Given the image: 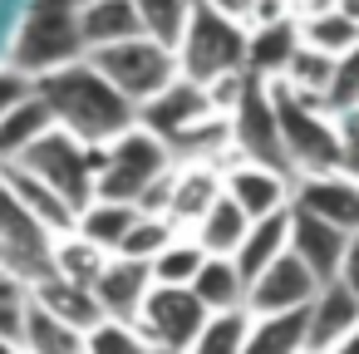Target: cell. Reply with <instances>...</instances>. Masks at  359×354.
<instances>
[{"instance_id":"cell-2","label":"cell","mask_w":359,"mask_h":354,"mask_svg":"<svg viewBox=\"0 0 359 354\" xmlns=\"http://www.w3.org/2000/svg\"><path fill=\"white\" fill-rule=\"evenodd\" d=\"M84 55V40H79V0H30L15 35H11V50H6V64L25 69L30 79L69 64Z\"/></svg>"},{"instance_id":"cell-6","label":"cell","mask_w":359,"mask_h":354,"mask_svg":"<svg viewBox=\"0 0 359 354\" xmlns=\"http://www.w3.org/2000/svg\"><path fill=\"white\" fill-rule=\"evenodd\" d=\"M99 148L104 143H79L74 133H65L60 123H50L15 163L25 172H35L40 182H50L74 212L94 197V177H99Z\"/></svg>"},{"instance_id":"cell-34","label":"cell","mask_w":359,"mask_h":354,"mask_svg":"<svg viewBox=\"0 0 359 354\" xmlns=\"http://www.w3.org/2000/svg\"><path fill=\"white\" fill-rule=\"evenodd\" d=\"M202 261H207V251L197 246V236H192V231H177V236L148 261V271H153L158 285H187V280L197 275Z\"/></svg>"},{"instance_id":"cell-4","label":"cell","mask_w":359,"mask_h":354,"mask_svg":"<svg viewBox=\"0 0 359 354\" xmlns=\"http://www.w3.org/2000/svg\"><path fill=\"white\" fill-rule=\"evenodd\" d=\"M172 55H177V74L207 89L212 79L246 69V25L212 11V6H197Z\"/></svg>"},{"instance_id":"cell-24","label":"cell","mask_w":359,"mask_h":354,"mask_svg":"<svg viewBox=\"0 0 359 354\" xmlns=\"http://www.w3.org/2000/svg\"><path fill=\"white\" fill-rule=\"evenodd\" d=\"M187 290L202 300L207 315H226V310H246V280L236 271L231 256H207L197 266V275L187 280Z\"/></svg>"},{"instance_id":"cell-1","label":"cell","mask_w":359,"mask_h":354,"mask_svg":"<svg viewBox=\"0 0 359 354\" xmlns=\"http://www.w3.org/2000/svg\"><path fill=\"white\" fill-rule=\"evenodd\" d=\"M35 94L45 99L50 118L65 133H74L79 143H109L114 133H123L133 123V104L89 64V55H79V60H69L60 69L40 74Z\"/></svg>"},{"instance_id":"cell-31","label":"cell","mask_w":359,"mask_h":354,"mask_svg":"<svg viewBox=\"0 0 359 354\" xmlns=\"http://www.w3.org/2000/svg\"><path fill=\"white\" fill-rule=\"evenodd\" d=\"M109 256H114V251H104L99 241H89V236H79V231H65V236L50 241V271L65 275V280H79V285H94V275L104 271Z\"/></svg>"},{"instance_id":"cell-43","label":"cell","mask_w":359,"mask_h":354,"mask_svg":"<svg viewBox=\"0 0 359 354\" xmlns=\"http://www.w3.org/2000/svg\"><path fill=\"white\" fill-rule=\"evenodd\" d=\"M202 6H212V11H222V15H231V20H241V25H246V15H251L256 0H202Z\"/></svg>"},{"instance_id":"cell-41","label":"cell","mask_w":359,"mask_h":354,"mask_svg":"<svg viewBox=\"0 0 359 354\" xmlns=\"http://www.w3.org/2000/svg\"><path fill=\"white\" fill-rule=\"evenodd\" d=\"M30 89H35V79H30L25 69H15V64H6V60H0V114H6L11 104H20Z\"/></svg>"},{"instance_id":"cell-15","label":"cell","mask_w":359,"mask_h":354,"mask_svg":"<svg viewBox=\"0 0 359 354\" xmlns=\"http://www.w3.org/2000/svg\"><path fill=\"white\" fill-rule=\"evenodd\" d=\"M89 290H94L104 320H138V310H143V300H148V290H153V271H148V261L109 256Z\"/></svg>"},{"instance_id":"cell-37","label":"cell","mask_w":359,"mask_h":354,"mask_svg":"<svg viewBox=\"0 0 359 354\" xmlns=\"http://www.w3.org/2000/svg\"><path fill=\"white\" fill-rule=\"evenodd\" d=\"M84 354H148V339L133 320H99L84 334Z\"/></svg>"},{"instance_id":"cell-27","label":"cell","mask_w":359,"mask_h":354,"mask_svg":"<svg viewBox=\"0 0 359 354\" xmlns=\"http://www.w3.org/2000/svg\"><path fill=\"white\" fill-rule=\"evenodd\" d=\"M25 354H84V329L65 325L60 315H50L45 305H35L30 295V310H25V325H20V339H15Z\"/></svg>"},{"instance_id":"cell-49","label":"cell","mask_w":359,"mask_h":354,"mask_svg":"<svg viewBox=\"0 0 359 354\" xmlns=\"http://www.w3.org/2000/svg\"><path fill=\"white\" fill-rule=\"evenodd\" d=\"M79 6H84V0H79Z\"/></svg>"},{"instance_id":"cell-21","label":"cell","mask_w":359,"mask_h":354,"mask_svg":"<svg viewBox=\"0 0 359 354\" xmlns=\"http://www.w3.org/2000/svg\"><path fill=\"white\" fill-rule=\"evenodd\" d=\"M285 246H290V207H285V212H271V217H256V222L246 226L241 246L231 251V261H236L241 280L251 285V275H261Z\"/></svg>"},{"instance_id":"cell-9","label":"cell","mask_w":359,"mask_h":354,"mask_svg":"<svg viewBox=\"0 0 359 354\" xmlns=\"http://www.w3.org/2000/svg\"><path fill=\"white\" fill-rule=\"evenodd\" d=\"M133 325L143 329L148 344L187 349L197 339V329L207 325V310H202V300L187 285H158L153 280V290H148V300H143V310H138Z\"/></svg>"},{"instance_id":"cell-28","label":"cell","mask_w":359,"mask_h":354,"mask_svg":"<svg viewBox=\"0 0 359 354\" xmlns=\"http://www.w3.org/2000/svg\"><path fill=\"white\" fill-rule=\"evenodd\" d=\"M55 118H50V109H45V99L30 89L20 104H11L6 114H0V168H6V163H15L45 128H50Z\"/></svg>"},{"instance_id":"cell-44","label":"cell","mask_w":359,"mask_h":354,"mask_svg":"<svg viewBox=\"0 0 359 354\" xmlns=\"http://www.w3.org/2000/svg\"><path fill=\"white\" fill-rule=\"evenodd\" d=\"M320 354H359V325H354V329H349L344 339H334L330 349H320Z\"/></svg>"},{"instance_id":"cell-25","label":"cell","mask_w":359,"mask_h":354,"mask_svg":"<svg viewBox=\"0 0 359 354\" xmlns=\"http://www.w3.org/2000/svg\"><path fill=\"white\" fill-rule=\"evenodd\" d=\"M300 349H310L305 344V310H280V315H251L236 354H300Z\"/></svg>"},{"instance_id":"cell-12","label":"cell","mask_w":359,"mask_h":354,"mask_svg":"<svg viewBox=\"0 0 359 354\" xmlns=\"http://www.w3.org/2000/svg\"><path fill=\"white\" fill-rule=\"evenodd\" d=\"M315 290H320V280L290 256V246L261 271V275H251V285H246V310L251 315H280V310H305L310 300H315Z\"/></svg>"},{"instance_id":"cell-29","label":"cell","mask_w":359,"mask_h":354,"mask_svg":"<svg viewBox=\"0 0 359 354\" xmlns=\"http://www.w3.org/2000/svg\"><path fill=\"white\" fill-rule=\"evenodd\" d=\"M330 74H334V60H330V55H320V50H310V45H295V55L285 60L280 79H271V84H280L285 94H295V99H305V104H320V109H325Z\"/></svg>"},{"instance_id":"cell-40","label":"cell","mask_w":359,"mask_h":354,"mask_svg":"<svg viewBox=\"0 0 359 354\" xmlns=\"http://www.w3.org/2000/svg\"><path fill=\"white\" fill-rule=\"evenodd\" d=\"M334 143H339V172L359 177V104L334 114Z\"/></svg>"},{"instance_id":"cell-47","label":"cell","mask_w":359,"mask_h":354,"mask_svg":"<svg viewBox=\"0 0 359 354\" xmlns=\"http://www.w3.org/2000/svg\"><path fill=\"white\" fill-rule=\"evenodd\" d=\"M339 6H344V11H349V15L359 20V0H339Z\"/></svg>"},{"instance_id":"cell-23","label":"cell","mask_w":359,"mask_h":354,"mask_svg":"<svg viewBox=\"0 0 359 354\" xmlns=\"http://www.w3.org/2000/svg\"><path fill=\"white\" fill-rule=\"evenodd\" d=\"M295 30H300V45H310V50H320L330 60H339V55H349L359 45V20L339 6V0H334V6L295 15Z\"/></svg>"},{"instance_id":"cell-36","label":"cell","mask_w":359,"mask_h":354,"mask_svg":"<svg viewBox=\"0 0 359 354\" xmlns=\"http://www.w3.org/2000/svg\"><path fill=\"white\" fill-rule=\"evenodd\" d=\"M246 310H226V315H207V325L197 329V339L182 354H236L246 339Z\"/></svg>"},{"instance_id":"cell-39","label":"cell","mask_w":359,"mask_h":354,"mask_svg":"<svg viewBox=\"0 0 359 354\" xmlns=\"http://www.w3.org/2000/svg\"><path fill=\"white\" fill-rule=\"evenodd\" d=\"M354 104H359V45L334 60V74H330V89H325V109L330 114L354 109Z\"/></svg>"},{"instance_id":"cell-38","label":"cell","mask_w":359,"mask_h":354,"mask_svg":"<svg viewBox=\"0 0 359 354\" xmlns=\"http://www.w3.org/2000/svg\"><path fill=\"white\" fill-rule=\"evenodd\" d=\"M25 310H30V280L0 266V339H20Z\"/></svg>"},{"instance_id":"cell-42","label":"cell","mask_w":359,"mask_h":354,"mask_svg":"<svg viewBox=\"0 0 359 354\" xmlns=\"http://www.w3.org/2000/svg\"><path fill=\"white\" fill-rule=\"evenodd\" d=\"M334 280L359 300V231H349V246H344V256H339V271H334Z\"/></svg>"},{"instance_id":"cell-26","label":"cell","mask_w":359,"mask_h":354,"mask_svg":"<svg viewBox=\"0 0 359 354\" xmlns=\"http://www.w3.org/2000/svg\"><path fill=\"white\" fill-rule=\"evenodd\" d=\"M300 30L295 20H276V25H246V74L256 79H280L285 60L295 55Z\"/></svg>"},{"instance_id":"cell-32","label":"cell","mask_w":359,"mask_h":354,"mask_svg":"<svg viewBox=\"0 0 359 354\" xmlns=\"http://www.w3.org/2000/svg\"><path fill=\"white\" fill-rule=\"evenodd\" d=\"M138 217V207L133 202H114V197H89L84 207H79V217H74V231L79 236H89V241H99L104 251H114L118 241H123V231H128V222Z\"/></svg>"},{"instance_id":"cell-13","label":"cell","mask_w":359,"mask_h":354,"mask_svg":"<svg viewBox=\"0 0 359 354\" xmlns=\"http://www.w3.org/2000/svg\"><path fill=\"white\" fill-rule=\"evenodd\" d=\"M290 207L339 226V231H359V177L349 172H310V177H295L290 187Z\"/></svg>"},{"instance_id":"cell-48","label":"cell","mask_w":359,"mask_h":354,"mask_svg":"<svg viewBox=\"0 0 359 354\" xmlns=\"http://www.w3.org/2000/svg\"><path fill=\"white\" fill-rule=\"evenodd\" d=\"M300 354H315V349H300Z\"/></svg>"},{"instance_id":"cell-5","label":"cell","mask_w":359,"mask_h":354,"mask_svg":"<svg viewBox=\"0 0 359 354\" xmlns=\"http://www.w3.org/2000/svg\"><path fill=\"white\" fill-rule=\"evenodd\" d=\"M276 99V128H280V153L290 177H310V172H334L339 168V143H334V114L320 104H305L295 94H285L280 84H271Z\"/></svg>"},{"instance_id":"cell-18","label":"cell","mask_w":359,"mask_h":354,"mask_svg":"<svg viewBox=\"0 0 359 354\" xmlns=\"http://www.w3.org/2000/svg\"><path fill=\"white\" fill-rule=\"evenodd\" d=\"M0 182L11 187V197H15V202H20V207H25V212L50 231V236L74 231V217H79V212H74V207H69L50 182H40L35 172H25L20 163H6V168H0Z\"/></svg>"},{"instance_id":"cell-20","label":"cell","mask_w":359,"mask_h":354,"mask_svg":"<svg viewBox=\"0 0 359 354\" xmlns=\"http://www.w3.org/2000/svg\"><path fill=\"white\" fill-rule=\"evenodd\" d=\"M30 295H35V305H45L50 315H60L65 325H74V329H84V334L104 320L94 290L79 285V280H65V275H55V271L40 275V280H30Z\"/></svg>"},{"instance_id":"cell-10","label":"cell","mask_w":359,"mask_h":354,"mask_svg":"<svg viewBox=\"0 0 359 354\" xmlns=\"http://www.w3.org/2000/svg\"><path fill=\"white\" fill-rule=\"evenodd\" d=\"M50 241L55 236L0 182V266L25 275V280H40V275H50Z\"/></svg>"},{"instance_id":"cell-16","label":"cell","mask_w":359,"mask_h":354,"mask_svg":"<svg viewBox=\"0 0 359 354\" xmlns=\"http://www.w3.org/2000/svg\"><path fill=\"white\" fill-rule=\"evenodd\" d=\"M344 246H349V231H339V226H330V222H320V217L290 207V256H295L320 285L334 280Z\"/></svg>"},{"instance_id":"cell-14","label":"cell","mask_w":359,"mask_h":354,"mask_svg":"<svg viewBox=\"0 0 359 354\" xmlns=\"http://www.w3.org/2000/svg\"><path fill=\"white\" fill-rule=\"evenodd\" d=\"M207 114H217V109H212V99H207V89H202V84H192V79H182V74H177L168 89H158L148 104H138V109H133V118H138L148 133H158L163 143H168V138H177L187 123H197V118H207Z\"/></svg>"},{"instance_id":"cell-7","label":"cell","mask_w":359,"mask_h":354,"mask_svg":"<svg viewBox=\"0 0 359 354\" xmlns=\"http://www.w3.org/2000/svg\"><path fill=\"white\" fill-rule=\"evenodd\" d=\"M89 64H94L133 109L148 104L158 89H168V84L177 79V55H172L168 45H158V40H148V35H128V40H118V45H104V50L89 55Z\"/></svg>"},{"instance_id":"cell-22","label":"cell","mask_w":359,"mask_h":354,"mask_svg":"<svg viewBox=\"0 0 359 354\" xmlns=\"http://www.w3.org/2000/svg\"><path fill=\"white\" fill-rule=\"evenodd\" d=\"M128 35H143L133 0H84V6H79V40H84V55H94V50H104V45H118V40H128Z\"/></svg>"},{"instance_id":"cell-8","label":"cell","mask_w":359,"mask_h":354,"mask_svg":"<svg viewBox=\"0 0 359 354\" xmlns=\"http://www.w3.org/2000/svg\"><path fill=\"white\" fill-rule=\"evenodd\" d=\"M226 128H231V153L236 158H251V163H271L280 172L285 168V153H280V128H276V99H271V79H256L246 74L231 109H226Z\"/></svg>"},{"instance_id":"cell-30","label":"cell","mask_w":359,"mask_h":354,"mask_svg":"<svg viewBox=\"0 0 359 354\" xmlns=\"http://www.w3.org/2000/svg\"><path fill=\"white\" fill-rule=\"evenodd\" d=\"M246 226H251V217L222 192L207 212H202V222L192 226V236H197V246L207 251V256H231L236 246H241V236H246Z\"/></svg>"},{"instance_id":"cell-45","label":"cell","mask_w":359,"mask_h":354,"mask_svg":"<svg viewBox=\"0 0 359 354\" xmlns=\"http://www.w3.org/2000/svg\"><path fill=\"white\" fill-rule=\"evenodd\" d=\"M0 354H25V349H20L15 339H0Z\"/></svg>"},{"instance_id":"cell-46","label":"cell","mask_w":359,"mask_h":354,"mask_svg":"<svg viewBox=\"0 0 359 354\" xmlns=\"http://www.w3.org/2000/svg\"><path fill=\"white\" fill-rule=\"evenodd\" d=\"M148 354H182V349H168V344H148Z\"/></svg>"},{"instance_id":"cell-35","label":"cell","mask_w":359,"mask_h":354,"mask_svg":"<svg viewBox=\"0 0 359 354\" xmlns=\"http://www.w3.org/2000/svg\"><path fill=\"white\" fill-rule=\"evenodd\" d=\"M172 236H177V226H172L168 217H158V212H138V217L128 222L123 241L114 246V256H128V261H153V256H158Z\"/></svg>"},{"instance_id":"cell-19","label":"cell","mask_w":359,"mask_h":354,"mask_svg":"<svg viewBox=\"0 0 359 354\" xmlns=\"http://www.w3.org/2000/svg\"><path fill=\"white\" fill-rule=\"evenodd\" d=\"M354 325H359V300H354L339 280H325V285L315 290V300L305 305V344L320 354V349H330L334 339H344Z\"/></svg>"},{"instance_id":"cell-11","label":"cell","mask_w":359,"mask_h":354,"mask_svg":"<svg viewBox=\"0 0 359 354\" xmlns=\"http://www.w3.org/2000/svg\"><path fill=\"white\" fill-rule=\"evenodd\" d=\"M217 172H222V192H226L251 222L290 207V187H295V177L280 172V168H271V163H251V158H236V153H231Z\"/></svg>"},{"instance_id":"cell-33","label":"cell","mask_w":359,"mask_h":354,"mask_svg":"<svg viewBox=\"0 0 359 354\" xmlns=\"http://www.w3.org/2000/svg\"><path fill=\"white\" fill-rule=\"evenodd\" d=\"M197 6H202V0H133L138 30L148 40L168 45V50H177V40H182V30H187V20H192Z\"/></svg>"},{"instance_id":"cell-17","label":"cell","mask_w":359,"mask_h":354,"mask_svg":"<svg viewBox=\"0 0 359 354\" xmlns=\"http://www.w3.org/2000/svg\"><path fill=\"white\" fill-rule=\"evenodd\" d=\"M222 197V172L212 163H177L172 168V187H168V207L163 217L177 231H192L202 222V212Z\"/></svg>"},{"instance_id":"cell-3","label":"cell","mask_w":359,"mask_h":354,"mask_svg":"<svg viewBox=\"0 0 359 354\" xmlns=\"http://www.w3.org/2000/svg\"><path fill=\"white\" fill-rule=\"evenodd\" d=\"M172 168H177V163H172L168 143H163L158 133H148V128L133 118L123 133H114V138L99 148L94 197H114V202H133V207H138V197H143L153 182H163Z\"/></svg>"}]
</instances>
